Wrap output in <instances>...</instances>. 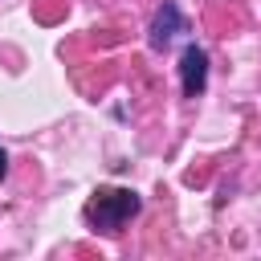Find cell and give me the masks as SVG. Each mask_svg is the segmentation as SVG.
I'll return each instance as SVG.
<instances>
[{"label": "cell", "mask_w": 261, "mask_h": 261, "mask_svg": "<svg viewBox=\"0 0 261 261\" xmlns=\"http://www.w3.org/2000/svg\"><path fill=\"white\" fill-rule=\"evenodd\" d=\"M139 208H143L139 192H130V188H102V192L90 200L86 216H90V224H94L98 232H118L130 216H139Z\"/></svg>", "instance_id": "cell-1"}, {"label": "cell", "mask_w": 261, "mask_h": 261, "mask_svg": "<svg viewBox=\"0 0 261 261\" xmlns=\"http://www.w3.org/2000/svg\"><path fill=\"white\" fill-rule=\"evenodd\" d=\"M179 86L188 98H200L204 86H208V53L200 45H188L184 57H179Z\"/></svg>", "instance_id": "cell-2"}, {"label": "cell", "mask_w": 261, "mask_h": 261, "mask_svg": "<svg viewBox=\"0 0 261 261\" xmlns=\"http://www.w3.org/2000/svg\"><path fill=\"white\" fill-rule=\"evenodd\" d=\"M151 45L155 49H167L179 33H184V12H179V4H171V0H163L159 8H155V16H151Z\"/></svg>", "instance_id": "cell-3"}, {"label": "cell", "mask_w": 261, "mask_h": 261, "mask_svg": "<svg viewBox=\"0 0 261 261\" xmlns=\"http://www.w3.org/2000/svg\"><path fill=\"white\" fill-rule=\"evenodd\" d=\"M8 175V155H4V147H0V179Z\"/></svg>", "instance_id": "cell-4"}]
</instances>
